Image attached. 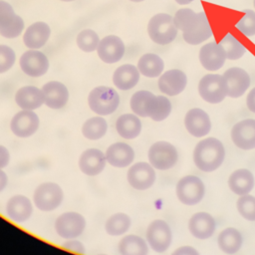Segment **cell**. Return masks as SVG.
<instances>
[{
  "label": "cell",
  "instance_id": "cell-31",
  "mask_svg": "<svg viewBox=\"0 0 255 255\" xmlns=\"http://www.w3.org/2000/svg\"><path fill=\"white\" fill-rule=\"evenodd\" d=\"M142 125L139 117L128 113L121 115L116 121V129L119 135L125 139L136 138L141 132Z\"/></svg>",
  "mask_w": 255,
  "mask_h": 255
},
{
  "label": "cell",
  "instance_id": "cell-38",
  "mask_svg": "<svg viewBox=\"0 0 255 255\" xmlns=\"http://www.w3.org/2000/svg\"><path fill=\"white\" fill-rule=\"evenodd\" d=\"M76 43L78 48L86 53L97 51L100 43V38L97 32L92 29H84L77 35Z\"/></svg>",
  "mask_w": 255,
  "mask_h": 255
},
{
  "label": "cell",
  "instance_id": "cell-24",
  "mask_svg": "<svg viewBox=\"0 0 255 255\" xmlns=\"http://www.w3.org/2000/svg\"><path fill=\"white\" fill-rule=\"evenodd\" d=\"M107 162L113 167L125 168L131 165L134 160L133 148L126 142L112 143L105 152Z\"/></svg>",
  "mask_w": 255,
  "mask_h": 255
},
{
  "label": "cell",
  "instance_id": "cell-50",
  "mask_svg": "<svg viewBox=\"0 0 255 255\" xmlns=\"http://www.w3.org/2000/svg\"><path fill=\"white\" fill-rule=\"evenodd\" d=\"M253 6H254V8H255V0H253Z\"/></svg>",
  "mask_w": 255,
  "mask_h": 255
},
{
  "label": "cell",
  "instance_id": "cell-49",
  "mask_svg": "<svg viewBox=\"0 0 255 255\" xmlns=\"http://www.w3.org/2000/svg\"><path fill=\"white\" fill-rule=\"evenodd\" d=\"M60 1H62V2H73L75 0H60Z\"/></svg>",
  "mask_w": 255,
  "mask_h": 255
},
{
  "label": "cell",
  "instance_id": "cell-18",
  "mask_svg": "<svg viewBox=\"0 0 255 255\" xmlns=\"http://www.w3.org/2000/svg\"><path fill=\"white\" fill-rule=\"evenodd\" d=\"M187 85V77L184 72L178 69H171L163 72L157 81L159 91L166 96L174 97L181 94Z\"/></svg>",
  "mask_w": 255,
  "mask_h": 255
},
{
  "label": "cell",
  "instance_id": "cell-4",
  "mask_svg": "<svg viewBox=\"0 0 255 255\" xmlns=\"http://www.w3.org/2000/svg\"><path fill=\"white\" fill-rule=\"evenodd\" d=\"M120 95L118 92L107 86L94 88L88 96V105L97 116L105 117L114 114L120 106Z\"/></svg>",
  "mask_w": 255,
  "mask_h": 255
},
{
  "label": "cell",
  "instance_id": "cell-22",
  "mask_svg": "<svg viewBox=\"0 0 255 255\" xmlns=\"http://www.w3.org/2000/svg\"><path fill=\"white\" fill-rule=\"evenodd\" d=\"M198 58L201 66L209 72L221 69L227 59L225 51L216 42H209L203 45L199 50Z\"/></svg>",
  "mask_w": 255,
  "mask_h": 255
},
{
  "label": "cell",
  "instance_id": "cell-7",
  "mask_svg": "<svg viewBox=\"0 0 255 255\" xmlns=\"http://www.w3.org/2000/svg\"><path fill=\"white\" fill-rule=\"evenodd\" d=\"M147 158L154 169L168 170L177 162L178 152L172 143L165 140H158L148 148Z\"/></svg>",
  "mask_w": 255,
  "mask_h": 255
},
{
  "label": "cell",
  "instance_id": "cell-28",
  "mask_svg": "<svg viewBox=\"0 0 255 255\" xmlns=\"http://www.w3.org/2000/svg\"><path fill=\"white\" fill-rule=\"evenodd\" d=\"M42 89L35 86H23L15 94V103L21 110L34 111L44 105Z\"/></svg>",
  "mask_w": 255,
  "mask_h": 255
},
{
  "label": "cell",
  "instance_id": "cell-1",
  "mask_svg": "<svg viewBox=\"0 0 255 255\" xmlns=\"http://www.w3.org/2000/svg\"><path fill=\"white\" fill-rule=\"evenodd\" d=\"M173 21L182 32L183 40L189 45H199L212 36V29L204 11L195 12L190 8H181L173 16Z\"/></svg>",
  "mask_w": 255,
  "mask_h": 255
},
{
  "label": "cell",
  "instance_id": "cell-16",
  "mask_svg": "<svg viewBox=\"0 0 255 255\" xmlns=\"http://www.w3.org/2000/svg\"><path fill=\"white\" fill-rule=\"evenodd\" d=\"M126 53L124 41L116 35H108L100 40L97 54L106 64H115L122 60Z\"/></svg>",
  "mask_w": 255,
  "mask_h": 255
},
{
  "label": "cell",
  "instance_id": "cell-25",
  "mask_svg": "<svg viewBox=\"0 0 255 255\" xmlns=\"http://www.w3.org/2000/svg\"><path fill=\"white\" fill-rule=\"evenodd\" d=\"M44 105L52 110L64 108L69 101L68 88L59 81H50L42 87Z\"/></svg>",
  "mask_w": 255,
  "mask_h": 255
},
{
  "label": "cell",
  "instance_id": "cell-8",
  "mask_svg": "<svg viewBox=\"0 0 255 255\" xmlns=\"http://www.w3.org/2000/svg\"><path fill=\"white\" fill-rule=\"evenodd\" d=\"M177 199L184 205H195L199 203L205 194L203 181L195 175H185L181 177L175 187Z\"/></svg>",
  "mask_w": 255,
  "mask_h": 255
},
{
  "label": "cell",
  "instance_id": "cell-47",
  "mask_svg": "<svg viewBox=\"0 0 255 255\" xmlns=\"http://www.w3.org/2000/svg\"><path fill=\"white\" fill-rule=\"evenodd\" d=\"M177 4H179V5H187V4H189V3H191L192 1H194V0H174Z\"/></svg>",
  "mask_w": 255,
  "mask_h": 255
},
{
  "label": "cell",
  "instance_id": "cell-14",
  "mask_svg": "<svg viewBox=\"0 0 255 255\" xmlns=\"http://www.w3.org/2000/svg\"><path fill=\"white\" fill-rule=\"evenodd\" d=\"M22 72L32 78L44 76L50 67L48 57L39 50L29 49L24 52L19 60Z\"/></svg>",
  "mask_w": 255,
  "mask_h": 255
},
{
  "label": "cell",
  "instance_id": "cell-13",
  "mask_svg": "<svg viewBox=\"0 0 255 255\" xmlns=\"http://www.w3.org/2000/svg\"><path fill=\"white\" fill-rule=\"evenodd\" d=\"M156 179L155 169L149 162L138 161L131 164L127 172L128 184L136 190H146L150 188Z\"/></svg>",
  "mask_w": 255,
  "mask_h": 255
},
{
  "label": "cell",
  "instance_id": "cell-48",
  "mask_svg": "<svg viewBox=\"0 0 255 255\" xmlns=\"http://www.w3.org/2000/svg\"><path fill=\"white\" fill-rule=\"evenodd\" d=\"M129 1L134 2V3H139V2H142V1H144V0H129Z\"/></svg>",
  "mask_w": 255,
  "mask_h": 255
},
{
  "label": "cell",
  "instance_id": "cell-46",
  "mask_svg": "<svg viewBox=\"0 0 255 255\" xmlns=\"http://www.w3.org/2000/svg\"><path fill=\"white\" fill-rule=\"evenodd\" d=\"M8 184V176L3 169H0V193L6 188Z\"/></svg>",
  "mask_w": 255,
  "mask_h": 255
},
{
  "label": "cell",
  "instance_id": "cell-33",
  "mask_svg": "<svg viewBox=\"0 0 255 255\" xmlns=\"http://www.w3.org/2000/svg\"><path fill=\"white\" fill-rule=\"evenodd\" d=\"M136 68L140 75L146 78H157L164 70L163 60L156 54H143L137 61Z\"/></svg>",
  "mask_w": 255,
  "mask_h": 255
},
{
  "label": "cell",
  "instance_id": "cell-21",
  "mask_svg": "<svg viewBox=\"0 0 255 255\" xmlns=\"http://www.w3.org/2000/svg\"><path fill=\"white\" fill-rule=\"evenodd\" d=\"M107 164L105 152L96 147L85 149L78 161L80 170L88 176H97L103 172Z\"/></svg>",
  "mask_w": 255,
  "mask_h": 255
},
{
  "label": "cell",
  "instance_id": "cell-30",
  "mask_svg": "<svg viewBox=\"0 0 255 255\" xmlns=\"http://www.w3.org/2000/svg\"><path fill=\"white\" fill-rule=\"evenodd\" d=\"M255 185L253 173L247 168H238L228 177V187L236 195L249 194Z\"/></svg>",
  "mask_w": 255,
  "mask_h": 255
},
{
  "label": "cell",
  "instance_id": "cell-26",
  "mask_svg": "<svg viewBox=\"0 0 255 255\" xmlns=\"http://www.w3.org/2000/svg\"><path fill=\"white\" fill-rule=\"evenodd\" d=\"M215 229V219L207 212H196L188 220V230L190 234L197 239L205 240L210 238Z\"/></svg>",
  "mask_w": 255,
  "mask_h": 255
},
{
  "label": "cell",
  "instance_id": "cell-45",
  "mask_svg": "<svg viewBox=\"0 0 255 255\" xmlns=\"http://www.w3.org/2000/svg\"><path fill=\"white\" fill-rule=\"evenodd\" d=\"M246 106L250 112L255 114V87L248 93L246 97Z\"/></svg>",
  "mask_w": 255,
  "mask_h": 255
},
{
  "label": "cell",
  "instance_id": "cell-20",
  "mask_svg": "<svg viewBox=\"0 0 255 255\" xmlns=\"http://www.w3.org/2000/svg\"><path fill=\"white\" fill-rule=\"evenodd\" d=\"M184 127L192 136L203 137L211 130V121L204 110L193 108L185 114Z\"/></svg>",
  "mask_w": 255,
  "mask_h": 255
},
{
  "label": "cell",
  "instance_id": "cell-9",
  "mask_svg": "<svg viewBox=\"0 0 255 255\" xmlns=\"http://www.w3.org/2000/svg\"><path fill=\"white\" fill-rule=\"evenodd\" d=\"M200 98L209 104H219L227 97V85L222 75L207 74L198 83Z\"/></svg>",
  "mask_w": 255,
  "mask_h": 255
},
{
  "label": "cell",
  "instance_id": "cell-29",
  "mask_svg": "<svg viewBox=\"0 0 255 255\" xmlns=\"http://www.w3.org/2000/svg\"><path fill=\"white\" fill-rule=\"evenodd\" d=\"M140 74L137 68L131 64H124L118 67L113 74V83L121 91H128L139 82Z\"/></svg>",
  "mask_w": 255,
  "mask_h": 255
},
{
  "label": "cell",
  "instance_id": "cell-23",
  "mask_svg": "<svg viewBox=\"0 0 255 255\" xmlns=\"http://www.w3.org/2000/svg\"><path fill=\"white\" fill-rule=\"evenodd\" d=\"M34 203L23 194H15L11 196L5 206L7 216L16 223L27 221L33 214Z\"/></svg>",
  "mask_w": 255,
  "mask_h": 255
},
{
  "label": "cell",
  "instance_id": "cell-39",
  "mask_svg": "<svg viewBox=\"0 0 255 255\" xmlns=\"http://www.w3.org/2000/svg\"><path fill=\"white\" fill-rule=\"evenodd\" d=\"M238 213L248 221H255V196L246 194L239 196L236 201Z\"/></svg>",
  "mask_w": 255,
  "mask_h": 255
},
{
  "label": "cell",
  "instance_id": "cell-32",
  "mask_svg": "<svg viewBox=\"0 0 255 255\" xmlns=\"http://www.w3.org/2000/svg\"><path fill=\"white\" fill-rule=\"evenodd\" d=\"M242 243V234L238 229L234 227H227L223 229L217 237V244L219 249L228 255L237 253L241 249Z\"/></svg>",
  "mask_w": 255,
  "mask_h": 255
},
{
  "label": "cell",
  "instance_id": "cell-5",
  "mask_svg": "<svg viewBox=\"0 0 255 255\" xmlns=\"http://www.w3.org/2000/svg\"><path fill=\"white\" fill-rule=\"evenodd\" d=\"M173 17L167 13H157L153 15L147 23V34L150 40L157 45H168L177 36Z\"/></svg>",
  "mask_w": 255,
  "mask_h": 255
},
{
  "label": "cell",
  "instance_id": "cell-27",
  "mask_svg": "<svg viewBox=\"0 0 255 255\" xmlns=\"http://www.w3.org/2000/svg\"><path fill=\"white\" fill-rule=\"evenodd\" d=\"M51 36L50 26L43 21L31 24L23 34L24 45L32 50H38L46 45Z\"/></svg>",
  "mask_w": 255,
  "mask_h": 255
},
{
  "label": "cell",
  "instance_id": "cell-17",
  "mask_svg": "<svg viewBox=\"0 0 255 255\" xmlns=\"http://www.w3.org/2000/svg\"><path fill=\"white\" fill-rule=\"evenodd\" d=\"M227 85V97L237 99L243 96L250 87V76L242 68L232 67L223 73Z\"/></svg>",
  "mask_w": 255,
  "mask_h": 255
},
{
  "label": "cell",
  "instance_id": "cell-3",
  "mask_svg": "<svg viewBox=\"0 0 255 255\" xmlns=\"http://www.w3.org/2000/svg\"><path fill=\"white\" fill-rule=\"evenodd\" d=\"M193 162L195 166L204 172H212L218 169L225 158L223 143L215 137H206L197 142L193 149Z\"/></svg>",
  "mask_w": 255,
  "mask_h": 255
},
{
  "label": "cell",
  "instance_id": "cell-44",
  "mask_svg": "<svg viewBox=\"0 0 255 255\" xmlns=\"http://www.w3.org/2000/svg\"><path fill=\"white\" fill-rule=\"evenodd\" d=\"M171 255H200L199 252L192 246H181L175 249Z\"/></svg>",
  "mask_w": 255,
  "mask_h": 255
},
{
  "label": "cell",
  "instance_id": "cell-40",
  "mask_svg": "<svg viewBox=\"0 0 255 255\" xmlns=\"http://www.w3.org/2000/svg\"><path fill=\"white\" fill-rule=\"evenodd\" d=\"M235 27L245 36L252 37L255 35V11L245 10L243 17L235 24Z\"/></svg>",
  "mask_w": 255,
  "mask_h": 255
},
{
  "label": "cell",
  "instance_id": "cell-42",
  "mask_svg": "<svg viewBox=\"0 0 255 255\" xmlns=\"http://www.w3.org/2000/svg\"><path fill=\"white\" fill-rule=\"evenodd\" d=\"M63 247L69 251L78 253V254H84L85 253V246L84 244L77 240V239H68L63 243Z\"/></svg>",
  "mask_w": 255,
  "mask_h": 255
},
{
  "label": "cell",
  "instance_id": "cell-11",
  "mask_svg": "<svg viewBox=\"0 0 255 255\" xmlns=\"http://www.w3.org/2000/svg\"><path fill=\"white\" fill-rule=\"evenodd\" d=\"M145 240L154 252H165L172 242V232L168 223L162 219L151 221L146 228Z\"/></svg>",
  "mask_w": 255,
  "mask_h": 255
},
{
  "label": "cell",
  "instance_id": "cell-19",
  "mask_svg": "<svg viewBox=\"0 0 255 255\" xmlns=\"http://www.w3.org/2000/svg\"><path fill=\"white\" fill-rule=\"evenodd\" d=\"M233 143L244 150L255 148V120L246 119L236 123L230 132Z\"/></svg>",
  "mask_w": 255,
  "mask_h": 255
},
{
  "label": "cell",
  "instance_id": "cell-41",
  "mask_svg": "<svg viewBox=\"0 0 255 255\" xmlns=\"http://www.w3.org/2000/svg\"><path fill=\"white\" fill-rule=\"evenodd\" d=\"M15 51L8 45L0 44V74L8 72L15 64Z\"/></svg>",
  "mask_w": 255,
  "mask_h": 255
},
{
  "label": "cell",
  "instance_id": "cell-15",
  "mask_svg": "<svg viewBox=\"0 0 255 255\" xmlns=\"http://www.w3.org/2000/svg\"><path fill=\"white\" fill-rule=\"evenodd\" d=\"M40 119L33 111L22 110L16 113L10 121V129L20 138L32 136L39 128Z\"/></svg>",
  "mask_w": 255,
  "mask_h": 255
},
{
  "label": "cell",
  "instance_id": "cell-12",
  "mask_svg": "<svg viewBox=\"0 0 255 255\" xmlns=\"http://www.w3.org/2000/svg\"><path fill=\"white\" fill-rule=\"evenodd\" d=\"M24 27L23 18L15 12L12 5L0 0V35L7 39H14L21 35Z\"/></svg>",
  "mask_w": 255,
  "mask_h": 255
},
{
  "label": "cell",
  "instance_id": "cell-2",
  "mask_svg": "<svg viewBox=\"0 0 255 255\" xmlns=\"http://www.w3.org/2000/svg\"><path fill=\"white\" fill-rule=\"evenodd\" d=\"M132 114L140 118H149L153 122H162L171 113V103L165 96H156L153 93L140 90L135 92L129 101Z\"/></svg>",
  "mask_w": 255,
  "mask_h": 255
},
{
  "label": "cell",
  "instance_id": "cell-6",
  "mask_svg": "<svg viewBox=\"0 0 255 255\" xmlns=\"http://www.w3.org/2000/svg\"><path fill=\"white\" fill-rule=\"evenodd\" d=\"M64 200L62 187L52 181L40 183L34 190L33 203L37 209L50 212L56 210Z\"/></svg>",
  "mask_w": 255,
  "mask_h": 255
},
{
  "label": "cell",
  "instance_id": "cell-34",
  "mask_svg": "<svg viewBox=\"0 0 255 255\" xmlns=\"http://www.w3.org/2000/svg\"><path fill=\"white\" fill-rule=\"evenodd\" d=\"M146 240L135 234L124 236L118 245L120 255H148Z\"/></svg>",
  "mask_w": 255,
  "mask_h": 255
},
{
  "label": "cell",
  "instance_id": "cell-35",
  "mask_svg": "<svg viewBox=\"0 0 255 255\" xmlns=\"http://www.w3.org/2000/svg\"><path fill=\"white\" fill-rule=\"evenodd\" d=\"M81 131L87 139L98 140L106 135L108 131V123L101 116L92 117L83 124Z\"/></svg>",
  "mask_w": 255,
  "mask_h": 255
},
{
  "label": "cell",
  "instance_id": "cell-36",
  "mask_svg": "<svg viewBox=\"0 0 255 255\" xmlns=\"http://www.w3.org/2000/svg\"><path fill=\"white\" fill-rule=\"evenodd\" d=\"M131 226L130 217L124 212L112 214L105 223V231L111 236H122L126 234Z\"/></svg>",
  "mask_w": 255,
  "mask_h": 255
},
{
  "label": "cell",
  "instance_id": "cell-37",
  "mask_svg": "<svg viewBox=\"0 0 255 255\" xmlns=\"http://www.w3.org/2000/svg\"><path fill=\"white\" fill-rule=\"evenodd\" d=\"M219 45L223 48L228 60H238L243 57L246 52V48L230 33L226 34L219 42Z\"/></svg>",
  "mask_w": 255,
  "mask_h": 255
},
{
  "label": "cell",
  "instance_id": "cell-43",
  "mask_svg": "<svg viewBox=\"0 0 255 255\" xmlns=\"http://www.w3.org/2000/svg\"><path fill=\"white\" fill-rule=\"evenodd\" d=\"M10 159H11V155L8 148L0 144V169L5 168L9 164Z\"/></svg>",
  "mask_w": 255,
  "mask_h": 255
},
{
  "label": "cell",
  "instance_id": "cell-10",
  "mask_svg": "<svg viewBox=\"0 0 255 255\" xmlns=\"http://www.w3.org/2000/svg\"><path fill=\"white\" fill-rule=\"evenodd\" d=\"M85 217L76 211L62 213L55 220V231L63 239H77L86 229Z\"/></svg>",
  "mask_w": 255,
  "mask_h": 255
}]
</instances>
